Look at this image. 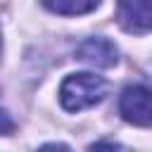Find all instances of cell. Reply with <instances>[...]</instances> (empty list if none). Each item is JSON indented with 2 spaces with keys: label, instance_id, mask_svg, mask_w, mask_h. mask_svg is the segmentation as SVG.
<instances>
[{
  "label": "cell",
  "instance_id": "obj_1",
  "mask_svg": "<svg viewBox=\"0 0 152 152\" xmlns=\"http://www.w3.org/2000/svg\"><path fill=\"white\" fill-rule=\"evenodd\" d=\"M107 95V81L95 74H71L59 88V102L66 112H78L97 104Z\"/></svg>",
  "mask_w": 152,
  "mask_h": 152
},
{
  "label": "cell",
  "instance_id": "obj_2",
  "mask_svg": "<svg viewBox=\"0 0 152 152\" xmlns=\"http://www.w3.org/2000/svg\"><path fill=\"white\" fill-rule=\"evenodd\" d=\"M119 112L133 126H152V90L145 86H128L119 97Z\"/></svg>",
  "mask_w": 152,
  "mask_h": 152
},
{
  "label": "cell",
  "instance_id": "obj_3",
  "mask_svg": "<svg viewBox=\"0 0 152 152\" xmlns=\"http://www.w3.org/2000/svg\"><path fill=\"white\" fill-rule=\"evenodd\" d=\"M116 21L128 33L152 31V0H119Z\"/></svg>",
  "mask_w": 152,
  "mask_h": 152
},
{
  "label": "cell",
  "instance_id": "obj_4",
  "mask_svg": "<svg viewBox=\"0 0 152 152\" xmlns=\"http://www.w3.org/2000/svg\"><path fill=\"white\" fill-rule=\"evenodd\" d=\"M76 59L95 66V69H109L119 59V50L107 38H86L76 45Z\"/></svg>",
  "mask_w": 152,
  "mask_h": 152
},
{
  "label": "cell",
  "instance_id": "obj_5",
  "mask_svg": "<svg viewBox=\"0 0 152 152\" xmlns=\"http://www.w3.org/2000/svg\"><path fill=\"white\" fill-rule=\"evenodd\" d=\"M43 5L55 14L69 17V14H88V12H93L100 5V0H43Z\"/></svg>",
  "mask_w": 152,
  "mask_h": 152
},
{
  "label": "cell",
  "instance_id": "obj_6",
  "mask_svg": "<svg viewBox=\"0 0 152 152\" xmlns=\"http://www.w3.org/2000/svg\"><path fill=\"white\" fill-rule=\"evenodd\" d=\"M88 152H126L121 145H114V142H107V140H102V142H95V145H90V150Z\"/></svg>",
  "mask_w": 152,
  "mask_h": 152
},
{
  "label": "cell",
  "instance_id": "obj_7",
  "mask_svg": "<svg viewBox=\"0 0 152 152\" xmlns=\"http://www.w3.org/2000/svg\"><path fill=\"white\" fill-rule=\"evenodd\" d=\"M12 128H14V124H12L10 114L7 112H0V133H10Z\"/></svg>",
  "mask_w": 152,
  "mask_h": 152
},
{
  "label": "cell",
  "instance_id": "obj_8",
  "mask_svg": "<svg viewBox=\"0 0 152 152\" xmlns=\"http://www.w3.org/2000/svg\"><path fill=\"white\" fill-rule=\"evenodd\" d=\"M38 152H69L64 145H57V142H52V145H43Z\"/></svg>",
  "mask_w": 152,
  "mask_h": 152
},
{
  "label": "cell",
  "instance_id": "obj_9",
  "mask_svg": "<svg viewBox=\"0 0 152 152\" xmlns=\"http://www.w3.org/2000/svg\"><path fill=\"white\" fill-rule=\"evenodd\" d=\"M0 50H2V43H0Z\"/></svg>",
  "mask_w": 152,
  "mask_h": 152
}]
</instances>
